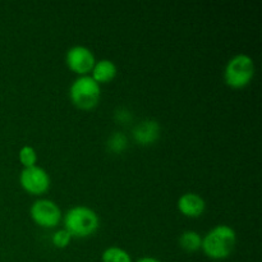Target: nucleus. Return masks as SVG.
<instances>
[{
    "instance_id": "1",
    "label": "nucleus",
    "mask_w": 262,
    "mask_h": 262,
    "mask_svg": "<svg viewBox=\"0 0 262 262\" xmlns=\"http://www.w3.org/2000/svg\"><path fill=\"white\" fill-rule=\"evenodd\" d=\"M237 245V233L227 224H219L210 229L202 237L201 250L209 258L215 261L225 260L234 251Z\"/></svg>"
},
{
    "instance_id": "2",
    "label": "nucleus",
    "mask_w": 262,
    "mask_h": 262,
    "mask_svg": "<svg viewBox=\"0 0 262 262\" xmlns=\"http://www.w3.org/2000/svg\"><path fill=\"white\" fill-rule=\"evenodd\" d=\"M64 229L72 238H87L94 235L100 227L99 215L91 207L77 205L71 207L63 216Z\"/></svg>"
},
{
    "instance_id": "3",
    "label": "nucleus",
    "mask_w": 262,
    "mask_h": 262,
    "mask_svg": "<svg viewBox=\"0 0 262 262\" xmlns=\"http://www.w3.org/2000/svg\"><path fill=\"white\" fill-rule=\"evenodd\" d=\"M101 86L91 76H79L69 87V99L72 104L81 110H91L99 104Z\"/></svg>"
},
{
    "instance_id": "4",
    "label": "nucleus",
    "mask_w": 262,
    "mask_h": 262,
    "mask_svg": "<svg viewBox=\"0 0 262 262\" xmlns=\"http://www.w3.org/2000/svg\"><path fill=\"white\" fill-rule=\"evenodd\" d=\"M255 72L253 59L247 54H237L230 58L225 66L224 81L232 89H243L252 82Z\"/></svg>"
},
{
    "instance_id": "5",
    "label": "nucleus",
    "mask_w": 262,
    "mask_h": 262,
    "mask_svg": "<svg viewBox=\"0 0 262 262\" xmlns=\"http://www.w3.org/2000/svg\"><path fill=\"white\" fill-rule=\"evenodd\" d=\"M30 216L32 222L43 229H53L63 219V214L58 205L48 199H38L31 205Z\"/></svg>"
},
{
    "instance_id": "6",
    "label": "nucleus",
    "mask_w": 262,
    "mask_h": 262,
    "mask_svg": "<svg viewBox=\"0 0 262 262\" xmlns=\"http://www.w3.org/2000/svg\"><path fill=\"white\" fill-rule=\"evenodd\" d=\"M51 179L48 171L41 166L35 165L23 168L19 174V184L27 193L32 196H41L50 188Z\"/></svg>"
},
{
    "instance_id": "7",
    "label": "nucleus",
    "mask_w": 262,
    "mask_h": 262,
    "mask_svg": "<svg viewBox=\"0 0 262 262\" xmlns=\"http://www.w3.org/2000/svg\"><path fill=\"white\" fill-rule=\"evenodd\" d=\"M66 63L73 73L78 74V77L89 76L96 63V59L91 49L83 45H76L67 51Z\"/></svg>"
},
{
    "instance_id": "8",
    "label": "nucleus",
    "mask_w": 262,
    "mask_h": 262,
    "mask_svg": "<svg viewBox=\"0 0 262 262\" xmlns=\"http://www.w3.org/2000/svg\"><path fill=\"white\" fill-rule=\"evenodd\" d=\"M161 128L158 120L145 119L132 130V137L135 142L140 146H151L160 138Z\"/></svg>"
},
{
    "instance_id": "9",
    "label": "nucleus",
    "mask_w": 262,
    "mask_h": 262,
    "mask_svg": "<svg viewBox=\"0 0 262 262\" xmlns=\"http://www.w3.org/2000/svg\"><path fill=\"white\" fill-rule=\"evenodd\" d=\"M177 207H178V211L186 217L196 219V217L202 216V214L205 212L206 202L200 194L194 193V192H187L179 197Z\"/></svg>"
},
{
    "instance_id": "10",
    "label": "nucleus",
    "mask_w": 262,
    "mask_h": 262,
    "mask_svg": "<svg viewBox=\"0 0 262 262\" xmlns=\"http://www.w3.org/2000/svg\"><path fill=\"white\" fill-rule=\"evenodd\" d=\"M118 68L117 64L110 59H101V60H96L94 68L91 71V77L94 78L95 82L101 86L104 83H109L113 79L117 77Z\"/></svg>"
},
{
    "instance_id": "11",
    "label": "nucleus",
    "mask_w": 262,
    "mask_h": 262,
    "mask_svg": "<svg viewBox=\"0 0 262 262\" xmlns=\"http://www.w3.org/2000/svg\"><path fill=\"white\" fill-rule=\"evenodd\" d=\"M201 245L202 237L200 235V233L194 232V230H186L179 237V246L186 252H197V251L201 250Z\"/></svg>"
},
{
    "instance_id": "12",
    "label": "nucleus",
    "mask_w": 262,
    "mask_h": 262,
    "mask_svg": "<svg viewBox=\"0 0 262 262\" xmlns=\"http://www.w3.org/2000/svg\"><path fill=\"white\" fill-rule=\"evenodd\" d=\"M106 148L114 155H120L128 148V137L123 132H113L106 140Z\"/></svg>"
},
{
    "instance_id": "13",
    "label": "nucleus",
    "mask_w": 262,
    "mask_h": 262,
    "mask_svg": "<svg viewBox=\"0 0 262 262\" xmlns=\"http://www.w3.org/2000/svg\"><path fill=\"white\" fill-rule=\"evenodd\" d=\"M101 262H133L129 253L118 246H112L104 250L101 255Z\"/></svg>"
},
{
    "instance_id": "14",
    "label": "nucleus",
    "mask_w": 262,
    "mask_h": 262,
    "mask_svg": "<svg viewBox=\"0 0 262 262\" xmlns=\"http://www.w3.org/2000/svg\"><path fill=\"white\" fill-rule=\"evenodd\" d=\"M18 160L22 164L23 168H31V166L37 165V152L35 147L30 145H25L18 151Z\"/></svg>"
},
{
    "instance_id": "15",
    "label": "nucleus",
    "mask_w": 262,
    "mask_h": 262,
    "mask_svg": "<svg viewBox=\"0 0 262 262\" xmlns=\"http://www.w3.org/2000/svg\"><path fill=\"white\" fill-rule=\"evenodd\" d=\"M72 242V235L66 229H59L53 233L51 235V243L56 248H67Z\"/></svg>"
},
{
    "instance_id": "16",
    "label": "nucleus",
    "mask_w": 262,
    "mask_h": 262,
    "mask_svg": "<svg viewBox=\"0 0 262 262\" xmlns=\"http://www.w3.org/2000/svg\"><path fill=\"white\" fill-rule=\"evenodd\" d=\"M114 119L118 123H120V124H127V123H129L133 119V115L127 107H119V109L115 110Z\"/></svg>"
},
{
    "instance_id": "17",
    "label": "nucleus",
    "mask_w": 262,
    "mask_h": 262,
    "mask_svg": "<svg viewBox=\"0 0 262 262\" xmlns=\"http://www.w3.org/2000/svg\"><path fill=\"white\" fill-rule=\"evenodd\" d=\"M136 262H161L159 258L152 257V256H145V257H141L140 260H137Z\"/></svg>"
}]
</instances>
